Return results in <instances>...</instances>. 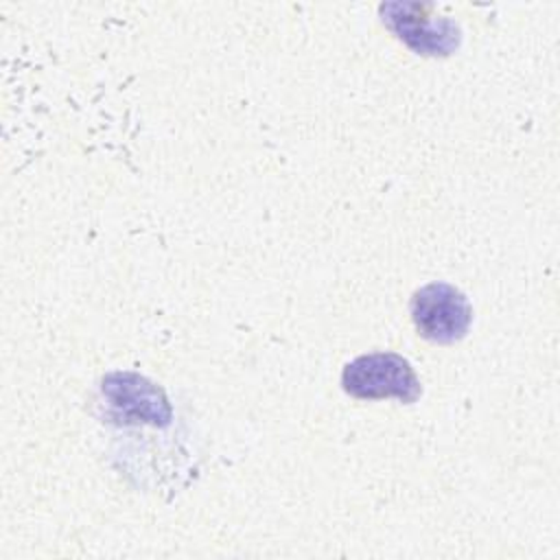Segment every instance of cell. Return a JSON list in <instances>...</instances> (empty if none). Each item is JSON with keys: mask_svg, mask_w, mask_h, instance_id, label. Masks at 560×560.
<instances>
[{"mask_svg": "<svg viewBox=\"0 0 560 560\" xmlns=\"http://www.w3.org/2000/svg\"><path fill=\"white\" fill-rule=\"evenodd\" d=\"M341 387L346 394L361 400L398 398L416 402L422 385L411 363L396 352H370L350 361L341 372Z\"/></svg>", "mask_w": 560, "mask_h": 560, "instance_id": "obj_1", "label": "cell"}, {"mask_svg": "<svg viewBox=\"0 0 560 560\" xmlns=\"http://www.w3.org/2000/svg\"><path fill=\"white\" fill-rule=\"evenodd\" d=\"M409 311L418 335L433 343L459 341L472 322L468 298L448 282H429L418 289Z\"/></svg>", "mask_w": 560, "mask_h": 560, "instance_id": "obj_2", "label": "cell"}, {"mask_svg": "<svg viewBox=\"0 0 560 560\" xmlns=\"http://www.w3.org/2000/svg\"><path fill=\"white\" fill-rule=\"evenodd\" d=\"M431 7L418 2H389L381 7L385 26L411 50L424 57H446L459 46V28L448 18L429 15Z\"/></svg>", "mask_w": 560, "mask_h": 560, "instance_id": "obj_3", "label": "cell"}]
</instances>
